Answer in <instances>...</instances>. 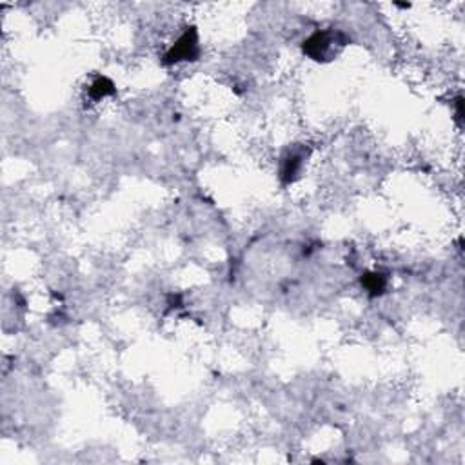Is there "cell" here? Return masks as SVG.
Wrapping results in <instances>:
<instances>
[{
    "instance_id": "1",
    "label": "cell",
    "mask_w": 465,
    "mask_h": 465,
    "mask_svg": "<svg viewBox=\"0 0 465 465\" xmlns=\"http://www.w3.org/2000/svg\"><path fill=\"white\" fill-rule=\"evenodd\" d=\"M345 42L348 41H345L343 33L334 31V29H324V31L313 33L308 41L303 42V53L316 62H327L340 53Z\"/></svg>"
},
{
    "instance_id": "2",
    "label": "cell",
    "mask_w": 465,
    "mask_h": 465,
    "mask_svg": "<svg viewBox=\"0 0 465 465\" xmlns=\"http://www.w3.org/2000/svg\"><path fill=\"white\" fill-rule=\"evenodd\" d=\"M199 35L193 27H189L178 41L173 44V48L166 53V64H178L194 60L199 57Z\"/></svg>"
},
{
    "instance_id": "3",
    "label": "cell",
    "mask_w": 465,
    "mask_h": 465,
    "mask_svg": "<svg viewBox=\"0 0 465 465\" xmlns=\"http://www.w3.org/2000/svg\"><path fill=\"white\" fill-rule=\"evenodd\" d=\"M306 155L302 151L289 150L287 153L282 157V166H280V176L284 184H291L294 182V178L299 176V173L302 171V164Z\"/></svg>"
},
{
    "instance_id": "4",
    "label": "cell",
    "mask_w": 465,
    "mask_h": 465,
    "mask_svg": "<svg viewBox=\"0 0 465 465\" xmlns=\"http://www.w3.org/2000/svg\"><path fill=\"white\" fill-rule=\"evenodd\" d=\"M113 93H115V84L106 77H99L90 86V96L93 100H102L106 99V96L113 95Z\"/></svg>"
},
{
    "instance_id": "5",
    "label": "cell",
    "mask_w": 465,
    "mask_h": 465,
    "mask_svg": "<svg viewBox=\"0 0 465 465\" xmlns=\"http://www.w3.org/2000/svg\"><path fill=\"white\" fill-rule=\"evenodd\" d=\"M364 287L367 289V293L376 296V294H382L385 289V276L380 275V273H373V275H366V278L362 280Z\"/></svg>"
}]
</instances>
